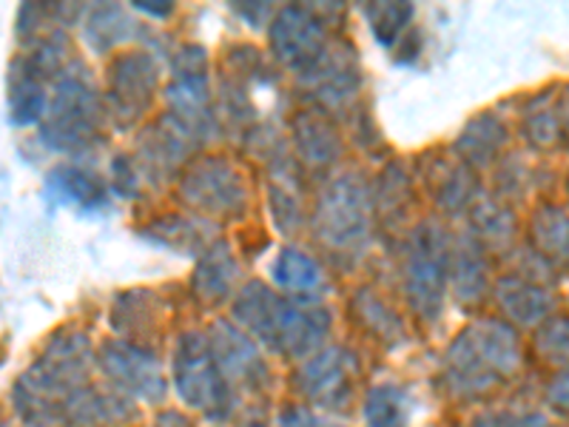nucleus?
Returning <instances> with one entry per match:
<instances>
[{"label":"nucleus","mask_w":569,"mask_h":427,"mask_svg":"<svg viewBox=\"0 0 569 427\" xmlns=\"http://www.w3.org/2000/svg\"><path fill=\"white\" fill-rule=\"evenodd\" d=\"M237 282H240V259L233 257V248L226 240H217L197 257L191 291L202 305L226 302Z\"/></svg>","instance_id":"22"},{"label":"nucleus","mask_w":569,"mask_h":427,"mask_svg":"<svg viewBox=\"0 0 569 427\" xmlns=\"http://www.w3.org/2000/svg\"><path fill=\"white\" fill-rule=\"evenodd\" d=\"M365 421L368 427H408L410 405L408 394L399 385H376L365 394Z\"/></svg>","instance_id":"34"},{"label":"nucleus","mask_w":569,"mask_h":427,"mask_svg":"<svg viewBox=\"0 0 569 427\" xmlns=\"http://www.w3.org/2000/svg\"><path fill=\"white\" fill-rule=\"evenodd\" d=\"M142 234L149 240L160 242L166 248H174V251H186L191 257H200L202 251L217 242L213 237V226L202 217H191V214H169V217H160V220L149 222L142 228Z\"/></svg>","instance_id":"27"},{"label":"nucleus","mask_w":569,"mask_h":427,"mask_svg":"<svg viewBox=\"0 0 569 427\" xmlns=\"http://www.w3.org/2000/svg\"><path fill=\"white\" fill-rule=\"evenodd\" d=\"M410 202H413V182H410L408 169L401 162H390L373 182L376 217L385 226H396L410 211Z\"/></svg>","instance_id":"30"},{"label":"nucleus","mask_w":569,"mask_h":427,"mask_svg":"<svg viewBox=\"0 0 569 427\" xmlns=\"http://www.w3.org/2000/svg\"><path fill=\"white\" fill-rule=\"evenodd\" d=\"M98 370L117 394L129 396L131 401L160 405L169 394L160 359L146 345L126 342V339L103 342L98 350Z\"/></svg>","instance_id":"12"},{"label":"nucleus","mask_w":569,"mask_h":427,"mask_svg":"<svg viewBox=\"0 0 569 427\" xmlns=\"http://www.w3.org/2000/svg\"><path fill=\"white\" fill-rule=\"evenodd\" d=\"M12 410L23 427H111L137 416L134 401L94 383L89 334L66 328L14 379Z\"/></svg>","instance_id":"1"},{"label":"nucleus","mask_w":569,"mask_h":427,"mask_svg":"<svg viewBox=\"0 0 569 427\" xmlns=\"http://www.w3.org/2000/svg\"><path fill=\"white\" fill-rule=\"evenodd\" d=\"M137 9H142V12H149V14H157V18H166V14L174 12V3L154 0V3H137Z\"/></svg>","instance_id":"44"},{"label":"nucleus","mask_w":569,"mask_h":427,"mask_svg":"<svg viewBox=\"0 0 569 427\" xmlns=\"http://www.w3.org/2000/svg\"><path fill=\"white\" fill-rule=\"evenodd\" d=\"M425 186L433 197L436 208L450 217L456 214H467L476 208L479 202V180H476V171L461 162L459 157H445V160H436L425 175Z\"/></svg>","instance_id":"19"},{"label":"nucleus","mask_w":569,"mask_h":427,"mask_svg":"<svg viewBox=\"0 0 569 427\" xmlns=\"http://www.w3.org/2000/svg\"><path fill=\"white\" fill-rule=\"evenodd\" d=\"M83 27L86 43L94 52H109L111 46L126 43V40L140 34V23L129 18L123 7H114V3H103V7L91 9Z\"/></svg>","instance_id":"31"},{"label":"nucleus","mask_w":569,"mask_h":427,"mask_svg":"<svg viewBox=\"0 0 569 427\" xmlns=\"http://www.w3.org/2000/svg\"><path fill=\"white\" fill-rule=\"evenodd\" d=\"M558 111H561V129H563V135L569 137V89L563 91L561 98H558Z\"/></svg>","instance_id":"45"},{"label":"nucleus","mask_w":569,"mask_h":427,"mask_svg":"<svg viewBox=\"0 0 569 427\" xmlns=\"http://www.w3.org/2000/svg\"><path fill=\"white\" fill-rule=\"evenodd\" d=\"M111 328L126 339V342L146 345L154 339L157 328H160V302L151 291H129L120 294L111 305Z\"/></svg>","instance_id":"25"},{"label":"nucleus","mask_w":569,"mask_h":427,"mask_svg":"<svg viewBox=\"0 0 569 427\" xmlns=\"http://www.w3.org/2000/svg\"><path fill=\"white\" fill-rule=\"evenodd\" d=\"M160 83V69L157 60L142 49H129L117 54L106 75L103 103L106 115L114 120L117 129H131L140 123L146 111L151 109V100L157 95Z\"/></svg>","instance_id":"11"},{"label":"nucleus","mask_w":569,"mask_h":427,"mask_svg":"<svg viewBox=\"0 0 569 427\" xmlns=\"http://www.w3.org/2000/svg\"><path fill=\"white\" fill-rule=\"evenodd\" d=\"M350 311L370 337L379 339L385 348H401L408 342V328H405L401 317L393 311V305L379 297L373 288H359L350 297Z\"/></svg>","instance_id":"28"},{"label":"nucleus","mask_w":569,"mask_h":427,"mask_svg":"<svg viewBox=\"0 0 569 427\" xmlns=\"http://www.w3.org/2000/svg\"><path fill=\"white\" fill-rule=\"evenodd\" d=\"M266 182H268V206L271 217L282 234H297L305 226L302 180L297 175V162L288 155L282 142H271L266 151Z\"/></svg>","instance_id":"16"},{"label":"nucleus","mask_w":569,"mask_h":427,"mask_svg":"<svg viewBox=\"0 0 569 427\" xmlns=\"http://www.w3.org/2000/svg\"><path fill=\"white\" fill-rule=\"evenodd\" d=\"M470 234L490 251H501L516 240V214L496 200H479L470 211Z\"/></svg>","instance_id":"32"},{"label":"nucleus","mask_w":569,"mask_h":427,"mask_svg":"<svg viewBox=\"0 0 569 427\" xmlns=\"http://www.w3.org/2000/svg\"><path fill=\"white\" fill-rule=\"evenodd\" d=\"M151 427H194V421L188 419L186 414H180V410H160Z\"/></svg>","instance_id":"42"},{"label":"nucleus","mask_w":569,"mask_h":427,"mask_svg":"<svg viewBox=\"0 0 569 427\" xmlns=\"http://www.w3.org/2000/svg\"><path fill=\"white\" fill-rule=\"evenodd\" d=\"M450 254L453 240L439 220H421L405 242L401 285L413 314L425 322H439L450 285Z\"/></svg>","instance_id":"6"},{"label":"nucleus","mask_w":569,"mask_h":427,"mask_svg":"<svg viewBox=\"0 0 569 427\" xmlns=\"http://www.w3.org/2000/svg\"><path fill=\"white\" fill-rule=\"evenodd\" d=\"M530 248L552 268H569V211L558 206H538L530 217Z\"/></svg>","instance_id":"26"},{"label":"nucleus","mask_w":569,"mask_h":427,"mask_svg":"<svg viewBox=\"0 0 569 427\" xmlns=\"http://www.w3.org/2000/svg\"><path fill=\"white\" fill-rule=\"evenodd\" d=\"M567 197H569V175H567Z\"/></svg>","instance_id":"46"},{"label":"nucleus","mask_w":569,"mask_h":427,"mask_svg":"<svg viewBox=\"0 0 569 427\" xmlns=\"http://www.w3.org/2000/svg\"><path fill=\"white\" fill-rule=\"evenodd\" d=\"M359 385V359L342 345H325L293 374V390L325 414H345Z\"/></svg>","instance_id":"10"},{"label":"nucleus","mask_w":569,"mask_h":427,"mask_svg":"<svg viewBox=\"0 0 569 427\" xmlns=\"http://www.w3.org/2000/svg\"><path fill=\"white\" fill-rule=\"evenodd\" d=\"M413 12V3H373V7L365 9L370 20V32L382 46H393V40L410 27Z\"/></svg>","instance_id":"36"},{"label":"nucleus","mask_w":569,"mask_h":427,"mask_svg":"<svg viewBox=\"0 0 569 427\" xmlns=\"http://www.w3.org/2000/svg\"><path fill=\"white\" fill-rule=\"evenodd\" d=\"M536 354L550 368H569V319L567 317H550L536 328Z\"/></svg>","instance_id":"35"},{"label":"nucleus","mask_w":569,"mask_h":427,"mask_svg":"<svg viewBox=\"0 0 569 427\" xmlns=\"http://www.w3.org/2000/svg\"><path fill=\"white\" fill-rule=\"evenodd\" d=\"M561 111H558V95L541 91L538 98L527 103L521 111V135L527 137L532 149H552L561 140Z\"/></svg>","instance_id":"33"},{"label":"nucleus","mask_w":569,"mask_h":427,"mask_svg":"<svg viewBox=\"0 0 569 427\" xmlns=\"http://www.w3.org/2000/svg\"><path fill=\"white\" fill-rule=\"evenodd\" d=\"M373 191L359 171L330 177L311 208L308 226L325 251L333 257H362L373 231Z\"/></svg>","instance_id":"4"},{"label":"nucleus","mask_w":569,"mask_h":427,"mask_svg":"<svg viewBox=\"0 0 569 427\" xmlns=\"http://www.w3.org/2000/svg\"><path fill=\"white\" fill-rule=\"evenodd\" d=\"M498 191L507 197V200H512V197H525L527 191L532 188V171L530 166H527V160H521V157H510V160H505V166L498 169Z\"/></svg>","instance_id":"38"},{"label":"nucleus","mask_w":569,"mask_h":427,"mask_svg":"<svg viewBox=\"0 0 569 427\" xmlns=\"http://www.w3.org/2000/svg\"><path fill=\"white\" fill-rule=\"evenodd\" d=\"M43 191L52 206H78L80 211H100L109 202L106 182L91 171L80 169V166H71V162L54 166L46 175Z\"/></svg>","instance_id":"23"},{"label":"nucleus","mask_w":569,"mask_h":427,"mask_svg":"<svg viewBox=\"0 0 569 427\" xmlns=\"http://www.w3.org/2000/svg\"><path fill=\"white\" fill-rule=\"evenodd\" d=\"M330 32L322 14L311 7H284L271 20V54L297 78L308 75L330 49Z\"/></svg>","instance_id":"13"},{"label":"nucleus","mask_w":569,"mask_h":427,"mask_svg":"<svg viewBox=\"0 0 569 427\" xmlns=\"http://www.w3.org/2000/svg\"><path fill=\"white\" fill-rule=\"evenodd\" d=\"M169 115L186 126L197 142H208L217 129L211 106V75L202 46H180L171 58V83L166 86Z\"/></svg>","instance_id":"8"},{"label":"nucleus","mask_w":569,"mask_h":427,"mask_svg":"<svg viewBox=\"0 0 569 427\" xmlns=\"http://www.w3.org/2000/svg\"><path fill=\"white\" fill-rule=\"evenodd\" d=\"M237 12H240L242 18H253V23H257V27H262L271 9L259 7V3H246V7H237Z\"/></svg>","instance_id":"43"},{"label":"nucleus","mask_w":569,"mask_h":427,"mask_svg":"<svg viewBox=\"0 0 569 427\" xmlns=\"http://www.w3.org/2000/svg\"><path fill=\"white\" fill-rule=\"evenodd\" d=\"M233 322L253 342L288 359H299L325 348L333 317L317 299L279 297L266 282L251 279L233 297Z\"/></svg>","instance_id":"2"},{"label":"nucleus","mask_w":569,"mask_h":427,"mask_svg":"<svg viewBox=\"0 0 569 427\" xmlns=\"http://www.w3.org/2000/svg\"><path fill=\"white\" fill-rule=\"evenodd\" d=\"M293 149L299 162L311 171L333 169L342 157V137L330 126V120L317 111H299L291 123Z\"/></svg>","instance_id":"21"},{"label":"nucleus","mask_w":569,"mask_h":427,"mask_svg":"<svg viewBox=\"0 0 569 427\" xmlns=\"http://www.w3.org/2000/svg\"><path fill=\"white\" fill-rule=\"evenodd\" d=\"M450 285L465 308H476L490 291V262L487 248L470 231H461L450 254Z\"/></svg>","instance_id":"20"},{"label":"nucleus","mask_w":569,"mask_h":427,"mask_svg":"<svg viewBox=\"0 0 569 427\" xmlns=\"http://www.w3.org/2000/svg\"><path fill=\"white\" fill-rule=\"evenodd\" d=\"M547 399H550V405L556 410L569 414V368L558 370L556 379H552L550 388H547Z\"/></svg>","instance_id":"41"},{"label":"nucleus","mask_w":569,"mask_h":427,"mask_svg":"<svg viewBox=\"0 0 569 427\" xmlns=\"http://www.w3.org/2000/svg\"><path fill=\"white\" fill-rule=\"evenodd\" d=\"M507 146V123L492 111L476 115L470 123L461 129L459 140H456V157L467 162L472 171L490 169L498 160L501 149Z\"/></svg>","instance_id":"24"},{"label":"nucleus","mask_w":569,"mask_h":427,"mask_svg":"<svg viewBox=\"0 0 569 427\" xmlns=\"http://www.w3.org/2000/svg\"><path fill=\"white\" fill-rule=\"evenodd\" d=\"M525 365L518 330L505 319H476L447 348L441 385L453 399L472 401L490 396Z\"/></svg>","instance_id":"3"},{"label":"nucleus","mask_w":569,"mask_h":427,"mask_svg":"<svg viewBox=\"0 0 569 427\" xmlns=\"http://www.w3.org/2000/svg\"><path fill=\"white\" fill-rule=\"evenodd\" d=\"M194 146L197 140L186 126L177 123L171 115H162L142 131L140 142H137L134 166L140 171V180L146 177L151 182H166L194 151Z\"/></svg>","instance_id":"15"},{"label":"nucleus","mask_w":569,"mask_h":427,"mask_svg":"<svg viewBox=\"0 0 569 427\" xmlns=\"http://www.w3.org/2000/svg\"><path fill=\"white\" fill-rule=\"evenodd\" d=\"M208 339H211L217 365H220L231 390L262 394L268 388L271 374H268V365L262 359V350L257 348V342L248 337L240 325L228 322V319H217L208 328Z\"/></svg>","instance_id":"14"},{"label":"nucleus","mask_w":569,"mask_h":427,"mask_svg":"<svg viewBox=\"0 0 569 427\" xmlns=\"http://www.w3.org/2000/svg\"><path fill=\"white\" fill-rule=\"evenodd\" d=\"M106 103L98 95L83 63L71 60L58 80L43 123L40 140L54 151H80L100 137Z\"/></svg>","instance_id":"5"},{"label":"nucleus","mask_w":569,"mask_h":427,"mask_svg":"<svg viewBox=\"0 0 569 427\" xmlns=\"http://www.w3.org/2000/svg\"><path fill=\"white\" fill-rule=\"evenodd\" d=\"M171 385L186 408L226 421L233 414V390L226 383L211 339L202 330H182L171 350Z\"/></svg>","instance_id":"7"},{"label":"nucleus","mask_w":569,"mask_h":427,"mask_svg":"<svg viewBox=\"0 0 569 427\" xmlns=\"http://www.w3.org/2000/svg\"><path fill=\"white\" fill-rule=\"evenodd\" d=\"M180 200L197 214L233 220L251 206V188L246 175L228 157H202L182 175Z\"/></svg>","instance_id":"9"},{"label":"nucleus","mask_w":569,"mask_h":427,"mask_svg":"<svg viewBox=\"0 0 569 427\" xmlns=\"http://www.w3.org/2000/svg\"><path fill=\"white\" fill-rule=\"evenodd\" d=\"M271 277L279 288L302 299H313V294L325 288V268L302 248H282L273 259Z\"/></svg>","instance_id":"29"},{"label":"nucleus","mask_w":569,"mask_h":427,"mask_svg":"<svg viewBox=\"0 0 569 427\" xmlns=\"http://www.w3.org/2000/svg\"><path fill=\"white\" fill-rule=\"evenodd\" d=\"M277 427H345L333 421L330 416H319L317 410L305 405H284L277 416Z\"/></svg>","instance_id":"39"},{"label":"nucleus","mask_w":569,"mask_h":427,"mask_svg":"<svg viewBox=\"0 0 569 427\" xmlns=\"http://www.w3.org/2000/svg\"><path fill=\"white\" fill-rule=\"evenodd\" d=\"M470 427H550L541 410H487L470 421Z\"/></svg>","instance_id":"37"},{"label":"nucleus","mask_w":569,"mask_h":427,"mask_svg":"<svg viewBox=\"0 0 569 427\" xmlns=\"http://www.w3.org/2000/svg\"><path fill=\"white\" fill-rule=\"evenodd\" d=\"M111 186L126 197H134L140 191V171H137L134 160L123 155L114 157V162H111Z\"/></svg>","instance_id":"40"},{"label":"nucleus","mask_w":569,"mask_h":427,"mask_svg":"<svg viewBox=\"0 0 569 427\" xmlns=\"http://www.w3.org/2000/svg\"><path fill=\"white\" fill-rule=\"evenodd\" d=\"M492 297L507 322L518 325V328H538L556 311V294L550 291V285H541L521 274L498 277L492 285Z\"/></svg>","instance_id":"18"},{"label":"nucleus","mask_w":569,"mask_h":427,"mask_svg":"<svg viewBox=\"0 0 569 427\" xmlns=\"http://www.w3.org/2000/svg\"><path fill=\"white\" fill-rule=\"evenodd\" d=\"M302 86L311 91V98L325 109H342L359 95V66L350 43H330L328 54L313 66L308 75H302Z\"/></svg>","instance_id":"17"}]
</instances>
